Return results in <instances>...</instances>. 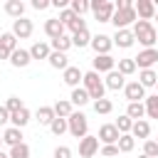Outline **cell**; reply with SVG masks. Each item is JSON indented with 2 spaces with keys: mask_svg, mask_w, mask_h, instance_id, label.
Returning <instances> with one entry per match:
<instances>
[{
  "mask_svg": "<svg viewBox=\"0 0 158 158\" xmlns=\"http://www.w3.org/2000/svg\"><path fill=\"white\" fill-rule=\"evenodd\" d=\"M54 114H57L59 118H69V116L74 114V106H72V101H69V99H59V101L54 104Z\"/></svg>",
  "mask_w": 158,
  "mask_h": 158,
  "instance_id": "cell-30",
  "label": "cell"
},
{
  "mask_svg": "<svg viewBox=\"0 0 158 158\" xmlns=\"http://www.w3.org/2000/svg\"><path fill=\"white\" fill-rule=\"evenodd\" d=\"M94 111H96V114H101V116L111 114V111H114V104H111V99H99V101H94Z\"/></svg>",
  "mask_w": 158,
  "mask_h": 158,
  "instance_id": "cell-37",
  "label": "cell"
},
{
  "mask_svg": "<svg viewBox=\"0 0 158 158\" xmlns=\"http://www.w3.org/2000/svg\"><path fill=\"white\" fill-rule=\"evenodd\" d=\"M62 79H64V84L67 86H72V89H77L81 81H84V72L79 69V67H74V64H69L64 72H62Z\"/></svg>",
  "mask_w": 158,
  "mask_h": 158,
  "instance_id": "cell-14",
  "label": "cell"
},
{
  "mask_svg": "<svg viewBox=\"0 0 158 158\" xmlns=\"http://www.w3.org/2000/svg\"><path fill=\"white\" fill-rule=\"evenodd\" d=\"M10 123V111L5 109V104L0 106V126H7Z\"/></svg>",
  "mask_w": 158,
  "mask_h": 158,
  "instance_id": "cell-46",
  "label": "cell"
},
{
  "mask_svg": "<svg viewBox=\"0 0 158 158\" xmlns=\"http://www.w3.org/2000/svg\"><path fill=\"white\" fill-rule=\"evenodd\" d=\"M49 131H52L54 136H62V133H67V131H69V123H67V118H59V116H57V118L52 121Z\"/></svg>",
  "mask_w": 158,
  "mask_h": 158,
  "instance_id": "cell-38",
  "label": "cell"
},
{
  "mask_svg": "<svg viewBox=\"0 0 158 158\" xmlns=\"http://www.w3.org/2000/svg\"><path fill=\"white\" fill-rule=\"evenodd\" d=\"M143 153H146V156H151V158H158V141H156V138L143 141Z\"/></svg>",
  "mask_w": 158,
  "mask_h": 158,
  "instance_id": "cell-41",
  "label": "cell"
},
{
  "mask_svg": "<svg viewBox=\"0 0 158 158\" xmlns=\"http://www.w3.org/2000/svg\"><path fill=\"white\" fill-rule=\"evenodd\" d=\"M49 5H52L49 0H32V7H35V10H47Z\"/></svg>",
  "mask_w": 158,
  "mask_h": 158,
  "instance_id": "cell-47",
  "label": "cell"
},
{
  "mask_svg": "<svg viewBox=\"0 0 158 158\" xmlns=\"http://www.w3.org/2000/svg\"><path fill=\"white\" fill-rule=\"evenodd\" d=\"M2 143H7L10 148H12V146H20V143H22V128L7 126V128L2 131Z\"/></svg>",
  "mask_w": 158,
  "mask_h": 158,
  "instance_id": "cell-22",
  "label": "cell"
},
{
  "mask_svg": "<svg viewBox=\"0 0 158 158\" xmlns=\"http://www.w3.org/2000/svg\"><path fill=\"white\" fill-rule=\"evenodd\" d=\"M143 106H146V118H158V94L146 96Z\"/></svg>",
  "mask_w": 158,
  "mask_h": 158,
  "instance_id": "cell-32",
  "label": "cell"
},
{
  "mask_svg": "<svg viewBox=\"0 0 158 158\" xmlns=\"http://www.w3.org/2000/svg\"><path fill=\"white\" fill-rule=\"evenodd\" d=\"M133 7H136V15H138V20H153L156 17V2L153 0H138V2H133Z\"/></svg>",
  "mask_w": 158,
  "mask_h": 158,
  "instance_id": "cell-13",
  "label": "cell"
},
{
  "mask_svg": "<svg viewBox=\"0 0 158 158\" xmlns=\"http://www.w3.org/2000/svg\"><path fill=\"white\" fill-rule=\"evenodd\" d=\"M0 44L7 47L10 52H15V49H17V37H15L12 32H2V35H0Z\"/></svg>",
  "mask_w": 158,
  "mask_h": 158,
  "instance_id": "cell-40",
  "label": "cell"
},
{
  "mask_svg": "<svg viewBox=\"0 0 158 158\" xmlns=\"http://www.w3.org/2000/svg\"><path fill=\"white\" fill-rule=\"evenodd\" d=\"M131 30H133V37L138 40V44H143V49H151L158 42V30L148 20H136V25Z\"/></svg>",
  "mask_w": 158,
  "mask_h": 158,
  "instance_id": "cell-1",
  "label": "cell"
},
{
  "mask_svg": "<svg viewBox=\"0 0 158 158\" xmlns=\"http://www.w3.org/2000/svg\"><path fill=\"white\" fill-rule=\"evenodd\" d=\"M99 143H101V141H99L96 136H91V133L84 136V138L79 141V156H81V158H94V156L99 153Z\"/></svg>",
  "mask_w": 158,
  "mask_h": 158,
  "instance_id": "cell-10",
  "label": "cell"
},
{
  "mask_svg": "<svg viewBox=\"0 0 158 158\" xmlns=\"http://www.w3.org/2000/svg\"><path fill=\"white\" fill-rule=\"evenodd\" d=\"M7 156H10V158H30V146H27V143L22 141L20 146H12Z\"/></svg>",
  "mask_w": 158,
  "mask_h": 158,
  "instance_id": "cell-39",
  "label": "cell"
},
{
  "mask_svg": "<svg viewBox=\"0 0 158 158\" xmlns=\"http://www.w3.org/2000/svg\"><path fill=\"white\" fill-rule=\"evenodd\" d=\"M17 40H27V37H32V32H35V25H32V20L30 17H20V20H12V30H10Z\"/></svg>",
  "mask_w": 158,
  "mask_h": 158,
  "instance_id": "cell-7",
  "label": "cell"
},
{
  "mask_svg": "<svg viewBox=\"0 0 158 158\" xmlns=\"http://www.w3.org/2000/svg\"><path fill=\"white\" fill-rule=\"evenodd\" d=\"M10 54H12V52H10L7 47H2V44H0V59H7V62H10Z\"/></svg>",
  "mask_w": 158,
  "mask_h": 158,
  "instance_id": "cell-50",
  "label": "cell"
},
{
  "mask_svg": "<svg viewBox=\"0 0 158 158\" xmlns=\"http://www.w3.org/2000/svg\"><path fill=\"white\" fill-rule=\"evenodd\" d=\"M156 20H158V10H156Z\"/></svg>",
  "mask_w": 158,
  "mask_h": 158,
  "instance_id": "cell-54",
  "label": "cell"
},
{
  "mask_svg": "<svg viewBox=\"0 0 158 158\" xmlns=\"http://www.w3.org/2000/svg\"><path fill=\"white\" fill-rule=\"evenodd\" d=\"M116 146H118V153H131V151L136 148V138H133L131 133H123Z\"/></svg>",
  "mask_w": 158,
  "mask_h": 158,
  "instance_id": "cell-34",
  "label": "cell"
},
{
  "mask_svg": "<svg viewBox=\"0 0 158 158\" xmlns=\"http://www.w3.org/2000/svg\"><path fill=\"white\" fill-rule=\"evenodd\" d=\"M2 10L12 17V20H20V17H25V2L22 0H7L5 5H2Z\"/></svg>",
  "mask_w": 158,
  "mask_h": 158,
  "instance_id": "cell-20",
  "label": "cell"
},
{
  "mask_svg": "<svg viewBox=\"0 0 158 158\" xmlns=\"http://www.w3.org/2000/svg\"><path fill=\"white\" fill-rule=\"evenodd\" d=\"M123 96H126L128 104H133V101H146V89L138 84V79H133V81H126Z\"/></svg>",
  "mask_w": 158,
  "mask_h": 158,
  "instance_id": "cell-9",
  "label": "cell"
},
{
  "mask_svg": "<svg viewBox=\"0 0 158 158\" xmlns=\"http://www.w3.org/2000/svg\"><path fill=\"white\" fill-rule=\"evenodd\" d=\"M136 62H133V57H123V59H118L116 62V72L118 74H123V77H131V74H136Z\"/></svg>",
  "mask_w": 158,
  "mask_h": 158,
  "instance_id": "cell-27",
  "label": "cell"
},
{
  "mask_svg": "<svg viewBox=\"0 0 158 158\" xmlns=\"http://www.w3.org/2000/svg\"><path fill=\"white\" fill-rule=\"evenodd\" d=\"M156 81H158V74H156L153 69H141V72H138V84H141L143 89L156 86Z\"/></svg>",
  "mask_w": 158,
  "mask_h": 158,
  "instance_id": "cell-28",
  "label": "cell"
},
{
  "mask_svg": "<svg viewBox=\"0 0 158 158\" xmlns=\"http://www.w3.org/2000/svg\"><path fill=\"white\" fill-rule=\"evenodd\" d=\"M138 158H151V156H146V153H141V156H138Z\"/></svg>",
  "mask_w": 158,
  "mask_h": 158,
  "instance_id": "cell-52",
  "label": "cell"
},
{
  "mask_svg": "<svg viewBox=\"0 0 158 158\" xmlns=\"http://www.w3.org/2000/svg\"><path fill=\"white\" fill-rule=\"evenodd\" d=\"M64 25L59 22V17H49V20H44V35L49 37V40H57V37H62L64 35Z\"/></svg>",
  "mask_w": 158,
  "mask_h": 158,
  "instance_id": "cell-15",
  "label": "cell"
},
{
  "mask_svg": "<svg viewBox=\"0 0 158 158\" xmlns=\"http://www.w3.org/2000/svg\"><path fill=\"white\" fill-rule=\"evenodd\" d=\"M81 86L89 91V96H91V101H99V99H106V84H104V79H101V74H96L94 69L91 72H84V81H81Z\"/></svg>",
  "mask_w": 158,
  "mask_h": 158,
  "instance_id": "cell-2",
  "label": "cell"
},
{
  "mask_svg": "<svg viewBox=\"0 0 158 158\" xmlns=\"http://www.w3.org/2000/svg\"><path fill=\"white\" fill-rule=\"evenodd\" d=\"M35 118H37V123H40V126H52V121L57 118L54 106H40V109L35 111Z\"/></svg>",
  "mask_w": 158,
  "mask_h": 158,
  "instance_id": "cell-19",
  "label": "cell"
},
{
  "mask_svg": "<svg viewBox=\"0 0 158 158\" xmlns=\"http://www.w3.org/2000/svg\"><path fill=\"white\" fill-rule=\"evenodd\" d=\"M133 62H136L138 69H153V64L158 62V49H156V47H151V49H141L138 57H133Z\"/></svg>",
  "mask_w": 158,
  "mask_h": 158,
  "instance_id": "cell-11",
  "label": "cell"
},
{
  "mask_svg": "<svg viewBox=\"0 0 158 158\" xmlns=\"http://www.w3.org/2000/svg\"><path fill=\"white\" fill-rule=\"evenodd\" d=\"M91 37H94V35H91L89 30H81V32L72 35V44L79 47V49H81V47H89V44H91Z\"/></svg>",
  "mask_w": 158,
  "mask_h": 158,
  "instance_id": "cell-33",
  "label": "cell"
},
{
  "mask_svg": "<svg viewBox=\"0 0 158 158\" xmlns=\"http://www.w3.org/2000/svg\"><path fill=\"white\" fill-rule=\"evenodd\" d=\"M69 101H72V106H86V104L91 101V96H89V91H86L84 86H77V89H72Z\"/></svg>",
  "mask_w": 158,
  "mask_h": 158,
  "instance_id": "cell-23",
  "label": "cell"
},
{
  "mask_svg": "<svg viewBox=\"0 0 158 158\" xmlns=\"http://www.w3.org/2000/svg\"><path fill=\"white\" fill-rule=\"evenodd\" d=\"M156 141H158V138H156Z\"/></svg>",
  "mask_w": 158,
  "mask_h": 158,
  "instance_id": "cell-56",
  "label": "cell"
},
{
  "mask_svg": "<svg viewBox=\"0 0 158 158\" xmlns=\"http://www.w3.org/2000/svg\"><path fill=\"white\" fill-rule=\"evenodd\" d=\"M133 42H136L133 30H116V35H114V44H116V47L128 49V47H133Z\"/></svg>",
  "mask_w": 158,
  "mask_h": 158,
  "instance_id": "cell-17",
  "label": "cell"
},
{
  "mask_svg": "<svg viewBox=\"0 0 158 158\" xmlns=\"http://www.w3.org/2000/svg\"><path fill=\"white\" fill-rule=\"evenodd\" d=\"M96 138L101 141V146H116L118 138H121V133H118V128H116L114 123H101Z\"/></svg>",
  "mask_w": 158,
  "mask_h": 158,
  "instance_id": "cell-6",
  "label": "cell"
},
{
  "mask_svg": "<svg viewBox=\"0 0 158 158\" xmlns=\"http://www.w3.org/2000/svg\"><path fill=\"white\" fill-rule=\"evenodd\" d=\"M156 89H158V81H156ZM156 94H158V91H156Z\"/></svg>",
  "mask_w": 158,
  "mask_h": 158,
  "instance_id": "cell-55",
  "label": "cell"
},
{
  "mask_svg": "<svg viewBox=\"0 0 158 158\" xmlns=\"http://www.w3.org/2000/svg\"><path fill=\"white\" fill-rule=\"evenodd\" d=\"M89 7H91V12H94L96 22H111V17H114V12H116V5H114L111 0H91Z\"/></svg>",
  "mask_w": 158,
  "mask_h": 158,
  "instance_id": "cell-3",
  "label": "cell"
},
{
  "mask_svg": "<svg viewBox=\"0 0 158 158\" xmlns=\"http://www.w3.org/2000/svg\"><path fill=\"white\" fill-rule=\"evenodd\" d=\"M52 158H72V148L69 146H57L54 153H52Z\"/></svg>",
  "mask_w": 158,
  "mask_h": 158,
  "instance_id": "cell-44",
  "label": "cell"
},
{
  "mask_svg": "<svg viewBox=\"0 0 158 158\" xmlns=\"http://www.w3.org/2000/svg\"><path fill=\"white\" fill-rule=\"evenodd\" d=\"M131 136H133V138H143V141H148V136H151V123H148L146 118H141V121H133Z\"/></svg>",
  "mask_w": 158,
  "mask_h": 158,
  "instance_id": "cell-24",
  "label": "cell"
},
{
  "mask_svg": "<svg viewBox=\"0 0 158 158\" xmlns=\"http://www.w3.org/2000/svg\"><path fill=\"white\" fill-rule=\"evenodd\" d=\"M126 116L133 118V121L146 118V106H143V101H133V104H128V106H126Z\"/></svg>",
  "mask_w": 158,
  "mask_h": 158,
  "instance_id": "cell-29",
  "label": "cell"
},
{
  "mask_svg": "<svg viewBox=\"0 0 158 158\" xmlns=\"http://www.w3.org/2000/svg\"><path fill=\"white\" fill-rule=\"evenodd\" d=\"M0 158H10V156H7V153H2V151H0Z\"/></svg>",
  "mask_w": 158,
  "mask_h": 158,
  "instance_id": "cell-51",
  "label": "cell"
},
{
  "mask_svg": "<svg viewBox=\"0 0 158 158\" xmlns=\"http://www.w3.org/2000/svg\"><path fill=\"white\" fill-rule=\"evenodd\" d=\"M77 17H79V15H74V12H72V10H69V7H67V10H62V12H59V22H62V25H64V27H67V30H69V27H72V22H74V20H77Z\"/></svg>",
  "mask_w": 158,
  "mask_h": 158,
  "instance_id": "cell-42",
  "label": "cell"
},
{
  "mask_svg": "<svg viewBox=\"0 0 158 158\" xmlns=\"http://www.w3.org/2000/svg\"><path fill=\"white\" fill-rule=\"evenodd\" d=\"M104 84H106V89L118 91V89H123V86H126V77H123V74H118V72L114 69V72H109V74H106Z\"/></svg>",
  "mask_w": 158,
  "mask_h": 158,
  "instance_id": "cell-21",
  "label": "cell"
},
{
  "mask_svg": "<svg viewBox=\"0 0 158 158\" xmlns=\"http://www.w3.org/2000/svg\"><path fill=\"white\" fill-rule=\"evenodd\" d=\"M69 10H72L74 15H79V17H81V15H84V12H89L91 7H89V2H86V0H69Z\"/></svg>",
  "mask_w": 158,
  "mask_h": 158,
  "instance_id": "cell-36",
  "label": "cell"
},
{
  "mask_svg": "<svg viewBox=\"0 0 158 158\" xmlns=\"http://www.w3.org/2000/svg\"><path fill=\"white\" fill-rule=\"evenodd\" d=\"M116 128H118V133L123 136V133H131V128H133V118H128L126 114H121L118 118H116V123H114Z\"/></svg>",
  "mask_w": 158,
  "mask_h": 158,
  "instance_id": "cell-35",
  "label": "cell"
},
{
  "mask_svg": "<svg viewBox=\"0 0 158 158\" xmlns=\"http://www.w3.org/2000/svg\"><path fill=\"white\" fill-rule=\"evenodd\" d=\"M30 54H32V59H49L52 47H49L47 42H35V44L30 47Z\"/></svg>",
  "mask_w": 158,
  "mask_h": 158,
  "instance_id": "cell-25",
  "label": "cell"
},
{
  "mask_svg": "<svg viewBox=\"0 0 158 158\" xmlns=\"http://www.w3.org/2000/svg\"><path fill=\"white\" fill-rule=\"evenodd\" d=\"M91 67H94L96 74H109V72L116 69V59H114L111 54H96V57L91 59Z\"/></svg>",
  "mask_w": 158,
  "mask_h": 158,
  "instance_id": "cell-8",
  "label": "cell"
},
{
  "mask_svg": "<svg viewBox=\"0 0 158 158\" xmlns=\"http://www.w3.org/2000/svg\"><path fill=\"white\" fill-rule=\"evenodd\" d=\"M114 5H116V10H126V7H133V0H116Z\"/></svg>",
  "mask_w": 158,
  "mask_h": 158,
  "instance_id": "cell-49",
  "label": "cell"
},
{
  "mask_svg": "<svg viewBox=\"0 0 158 158\" xmlns=\"http://www.w3.org/2000/svg\"><path fill=\"white\" fill-rule=\"evenodd\" d=\"M47 62H49V67H52V69H62V72L69 67V57H67L64 52H54V49H52V54H49V59H47Z\"/></svg>",
  "mask_w": 158,
  "mask_h": 158,
  "instance_id": "cell-26",
  "label": "cell"
},
{
  "mask_svg": "<svg viewBox=\"0 0 158 158\" xmlns=\"http://www.w3.org/2000/svg\"><path fill=\"white\" fill-rule=\"evenodd\" d=\"M99 153H101L104 158H114V156H118V146H101Z\"/></svg>",
  "mask_w": 158,
  "mask_h": 158,
  "instance_id": "cell-45",
  "label": "cell"
},
{
  "mask_svg": "<svg viewBox=\"0 0 158 158\" xmlns=\"http://www.w3.org/2000/svg\"><path fill=\"white\" fill-rule=\"evenodd\" d=\"M67 123H69V133L74 136V138H84V136H89V118L81 114V111H74L69 118H67Z\"/></svg>",
  "mask_w": 158,
  "mask_h": 158,
  "instance_id": "cell-4",
  "label": "cell"
},
{
  "mask_svg": "<svg viewBox=\"0 0 158 158\" xmlns=\"http://www.w3.org/2000/svg\"><path fill=\"white\" fill-rule=\"evenodd\" d=\"M52 7H57V10L62 12V10H67V7H69V0H52Z\"/></svg>",
  "mask_w": 158,
  "mask_h": 158,
  "instance_id": "cell-48",
  "label": "cell"
},
{
  "mask_svg": "<svg viewBox=\"0 0 158 158\" xmlns=\"http://www.w3.org/2000/svg\"><path fill=\"white\" fill-rule=\"evenodd\" d=\"M138 15H136V7H126V10H116L114 17H111V25L116 30H128L131 25H136Z\"/></svg>",
  "mask_w": 158,
  "mask_h": 158,
  "instance_id": "cell-5",
  "label": "cell"
},
{
  "mask_svg": "<svg viewBox=\"0 0 158 158\" xmlns=\"http://www.w3.org/2000/svg\"><path fill=\"white\" fill-rule=\"evenodd\" d=\"M0 146H2V136H0Z\"/></svg>",
  "mask_w": 158,
  "mask_h": 158,
  "instance_id": "cell-53",
  "label": "cell"
},
{
  "mask_svg": "<svg viewBox=\"0 0 158 158\" xmlns=\"http://www.w3.org/2000/svg\"><path fill=\"white\" fill-rule=\"evenodd\" d=\"M32 62V54H30V49H22V47H17L12 54H10V64L15 67V69H22V67H27Z\"/></svg>",
  "mask_w": 158,
  "mask_h": 158,
  "instance_id": "cell-16",
  "label": "cell"
},
{
  "mask_svg": "<svg viewBox=\"0 0 158 158\" xmlns=\"http://www.w3.org/2000/svg\"><path fill=\"white\" fill-rule=\"evenodd\" d=\"M25 104H22V99L20 96H7V101H5V109L10 111V114H15V111H20Z\"/></svg>",
  "mask_w": 158,
  "mask_h": 158,
  "instance_id": "cell-43",
  "label": "cell"
},
{
  "mask_svg": "<svg viewBox=\"0 0 158 158\" xmlns=\"http://www.w3.org/2000/svg\"><path fill=\"white\" fill-rule=\"evenodd\" d=\"M30 121H32V114H30V109H27V106H22L20 111L10 114V126H15V128H25Z\"/></svg>",
  "mask_w": 158,
  "mask_h": 158,
  "instance_id": "cell-18",
  "label": "cell"
},
{
  "mask_svg": "<svg viewBox=\"0 0 158 158\" xmlns=\"http://www.w3.org/2000/svg\"><path fill=\"white\" fill-rule=\"evenodd\" d=\"M96 54H109L111 52V47H114V37H109V35H94L91 37V44H89Z\"/></svg>",
  "mask_w": 158,
  "mask_h": 158,
  "instance_id": "cell-12",
  "label": "cell"
},
{
  "mask_svg": "<svg viewBox=\"0 0 158 158\" xmlns=\"http://www.w3.org/2000/svg\"><path fill=\"white\" fill-rule=\"evenodd\" d=\"M49 47H52L54 52H64V54H67V52H69V49H72L74 44H72V37H67V35H62V37H57V40H52V42H49Z\"/></svg>",
  "mask_w": 158,
  "mask_h": 158,
  "instance_id": "cell-31",
  "label": "cell"
}]
</instances>
